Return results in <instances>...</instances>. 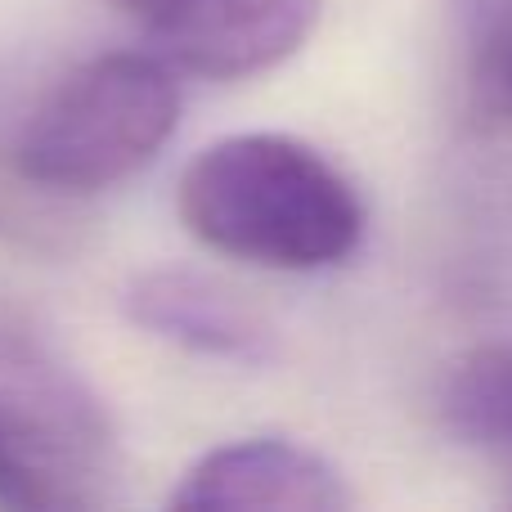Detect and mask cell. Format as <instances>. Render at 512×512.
<instances>
[{
	"label": "cell",
	"mask_w": 512,
	"mask_h": 512,
	"mask_svg": "<svg viewBox=\"0 0 512 512\" xmlns=\"http://www.w3.org/2000/svg\"><path fill=\"white\" fill-rule=\"evenodd\" d=\"M126 315L144 333L176 342L207 360L256 364L270 355L265 324L243 310L221 283L189 270H149L126 288Z\"/></svg>",
	"instance_id": "6"
},
{
	"label": "cell",
	"mask_w": 512,
	"mask_h": 512,
	"mask_svg": "<svg viewBox=\"0 0 512 512\" xmlns=\"http://www.w3.org/2000/svg\"><path fill=\"white\" fill-rule=\"evenodd\" d=\"M180 221L203 248L288 274L342 265L364 239L351 180L319 149L274 131L207 144L180 176Z\"/></svg>",
	"instance_id": "1"
},
{
	"label": "cell",
	"mask_w": 512,
	"mask_h": 512,
	"mask_svg": "<svg viewBox=\"0 0 512 512\" xmlns=\"http://www.w3.org/2000/svg\"><path fill=\"white\" fill-rule=\"evenodd\" d=\"M167 59L198 77L239 81L279 68L319 23V0H113Z\"/></svg>",
	"instance_id": "4"
},
{
	"label": "cell",
	"mask_w": 512,
	"mask_h": 512,
	"mask_svg": "<svg viewBox=\"0 0 512 512\" xmlns=\"http://www.w3.org/2000/svg\"><path fill=\"white\" fill-rule=\"evenodd\" d=\"M459 45L472 113L512 131V0H459Z\"/></svg>",
	"instance_id": "7"
},
{
	"label": "cell",
	"mask_w": 512,
	"mask_h": 512,
	"mask_svg": "<svg viewBox=\"0 0 512 512\" xmlns=\"http://www.w3.org/2000/svg\"><path fill=\"white\" fill-rule=\"evenodd\" d=\"M171 504L337 512L351 504V490L324 454L283 436H252L207 450L171 490Z\"/></svg>",
	"instance_id": "5"
},
{
	"label": "cell",
	"mask_w": 512,
	"mask_h": 512,
	"mask_svg": "<svg viewBox=\"0 0 512 512\" xmlns=\"http://www.w3.org/2000/svg\"><path fill=\"white\" fill-rule=\"evenodd\" d=\"M176 126L180 81L167 59L99 54L36 104L14 140V171L45 194H104L149 167Z\"/></svg>",
	"instance_id": "2"
},
{
	"label": "cell",
	"mask_w": 512,
	"mask_h": 512,
	"mask_svg": "<svg viewBox=\"0 0 512 512\" xmlns=\"http://www.w3.org/2000/svg\"><path fill=\"white\" fill-rule=\"evenodd\" d=\"M117 432L99 396L27 328L0 324V508L108 504Z\"/></svg>",
	"instance_id": "3"
},
{
	"label": "cell",
	"mask_w": 512,
	"mask_h": 512,
	"mask_svg": "<svg viewBox=\"0 0 512 512\" xmlns=\"http://www.w3.org/2000/svg\"><path fill=\"white\" fill-rule=\"evenodd\" d=\"M441 418L463 441H512V346H481L450 369Z\"/></svg>",
	"instance_id": "8"
}]
</instances>
